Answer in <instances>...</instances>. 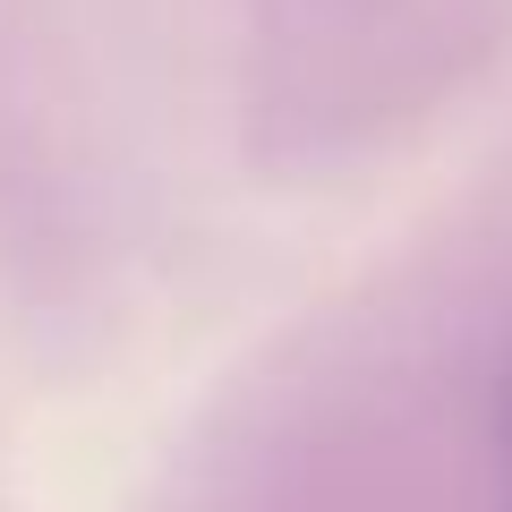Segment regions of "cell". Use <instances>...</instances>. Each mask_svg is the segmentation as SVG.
I'll return each mask as SVG.
<instances>
[{
  "label": "cell",
  "instance_id": "cell-1",
  "mask_svg": "<svg viewBox=\"0 0 512 512\" xmlns=\"http://www.w3.org/2000/svg\"><path fill=\"white\" fill-rule=\"evenodd\" d=\"M504 512H512V393H504Z\"/></svg>",
  "mask_w": 512,
  "mask_h": 512
}]
</instances>
